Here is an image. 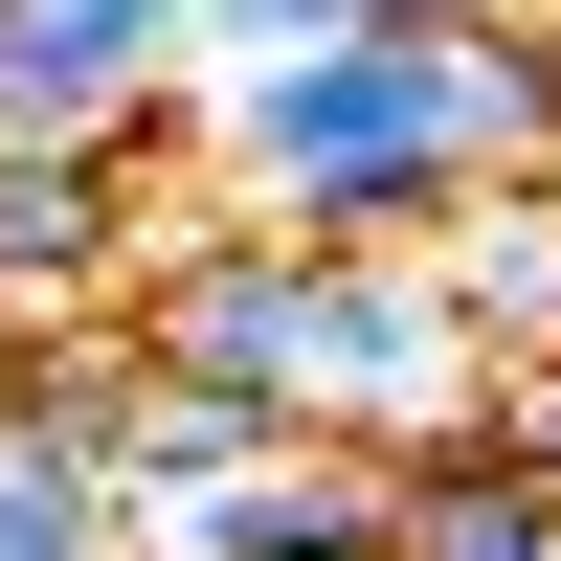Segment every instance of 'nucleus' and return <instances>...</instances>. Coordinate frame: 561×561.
I'll list each match as a JSON object with an SVG mask.
<instances>
[{
    "label": "nucleus",
    "mask_w": 561,
    "mask_h": 561,
    "mask_svg": "<svg viewBox=\"0 0 561 561\" xmlns=\"http://www.w3.org/2000/svg\"><path fill=\"white\" fill-rule=\"evenodd\" d=\"M203 158L293 248H427L494 180H561V23H494V45L359 23V45H293V68H203Z\"/></svg>",
    "instance_id": "f257e3e1"
},
{
    "label": "nucleus",
    "mask_w": 561,
    "mask_h": 561,
    "mask_svg": "<svg viewBox=\"0 0 561 561\" xmlns=\"http://www.w3.org/2000/svg\"><path fill=\"white\" fill-rule=\"evenodd\" d=\"M293 248V225H270ZM494 359L449 337L427 248H293V337H270V404H293L314 449H359V472H404V449H449V404H472Z\"/></svg>",
    "instance_id": "f03ea898"
},
{
    "label": "nucleus",
    "mask_w": 561,
    "mask_h": 561,
    "mask_svg": "<svg viewBox=\"0 0 561 561\" xmlns=\"http://www.w3.org/2000/svg\"><path fill=\"white\" fill-rule=\"evenodd\" d=\"M135 248H158V135H0V337L113 314Z\"/></svg>",
    "instance_id": "7ed1b4c3"
},
{
    "label": "nucleus",
    "mask_w": 561,
    "mask_h": 561,
    "mask_svg": "<svg viewBox=\"0 0 561 561\" xmlns=\"http://www.w3.org/2000/svg\"><path fill=\"white\" fill-rule=\"evenodd\" d=\"M180 0H0V135H158Z\"/></svg>",
    "instance_id": "20e7f679"
},
{
    "label": "nucleus",
    "mask_w": 561,
    "mask_h": 561,
    "mask_svg": "<svg viewBox=\"0 0 561 561\" xmlns=\"http://www.w3.org/2000/svg\"><path fill=\"white\" fill-rule=\"evenodd\" d=\"M427 293L472 359H561V180H494V203L427 225Z\"/></svg>",
    "instance_id": "39448f33"
},
{
    "label": "nucleus",
    "mask_w": 561,
    "mask_h": 561,
    "mask_svg": "<svg viewBox=\"0 0 561 561\" xmlns=\"http://www.w3.org/2000/svg\"><path fill=\"white\" fill-rule=\"evenodd\" d=\"M270 449H314L293 404H248V382H158V359H135V427H113V494H225V472H270Z\"/></svg>",
    "instance_id": "423d86ee"
},
{
    "label": "nucleus",
    "mask_w": 561,
    "mask_h": 561,
    "mask_svg": "<svg viewBox=\"0 0 561 561\" xmlns=\"http://www.w3.org/2000/svg\"><path fill=\"white\" fill-rule=\"evenodd\" d=\"M539 539H561V517H539L517 472H449V449L382 472V561H539Z\"/></svg>",
    "instance_id": "0eeeda50"
},
{
    "label": "nucleus",
    "mask_w": 561,
    "mask_h": 561,
    "mask_svg": "<svg viewBox=\"0 0 561 561\" xmlns=\"http://www.w3.org/2000/svg\"><path fill=\"white\" fill-rule=\"evenodd\" d=\"M449 472H517L539 517H561V359H494V382L449 404Z\"/></svg>",
    "instance_id": "6e6552de"
},
{
    "label": "nucleus",
    "mask_w": 561,
    "mask_h": 561,
    "mask_svg": "<svg viewBox=\"0 0 561 561\" xmlns=\"http://www.w3.org/2000/svg\"><path fill=\"white\" fill-rule=\"evenodd\" d=\"M382 0H180V90L203 68H293V45H359Z\"/></svg>",
    "instance_id": "1a4fd4ad"
},
{
    "label": "nucleus",
    "mask_w": 561,
    "mask_h": 561,
    "mask_svg": "<svg viewBox=\"0 0 561 561\" xmlns=\"http://www.w3.org/2000/svg\"><path fill=\"white\" fill-rule=\"evenodd\" d=\"M0 561H135L113 539V472H23V449H0Z\"/></svg>",
    "instance_id": "9d476101"
},
{
    "label": "nucleus",
    "mask_w": 561,
    "mask_h": 561,
    "mask_svg": "<svg viewBox=\"0 0 561 561\" xmlns=\"http://www.w3.org/2000/svg\"><path fill=\"white\" fill-rule=\"evenodd\" d=\"M382 23H427V45H494V23H539V0H382Z\"/></svg>",
    "instance_id": "9b49d317"
},
{
    "label": "nucleus",
    "mask_w": 561,
    "mask_h": 561,
    "mask_svg": "<svg viewBox=\"0 0 561 561\" xmlns=\"http://www.w3.org/2000/svg\"><path fill=\"white\" fill-rule=\"evenodd\" d=\"M293 561H382V539H293Z\"/></svg>",
    "instance_id": "f8f14e48"
},
{
    "label": "nucleus",
    "mask_w": 561,
    "mask_h": 561,
    "mask_svg": "<svg viewBox=\"0 0 561 561\" xmlns=\"http://www.w3.org/2000/svg\"><path fill=\"white\" fill-rule=\"evenodd\" d=\"M539 23H561V0H539Z\"/></svg>",
    "instance_id": "ddd939ff"
}]
</instances>
